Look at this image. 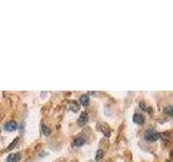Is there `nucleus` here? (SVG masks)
<instances>
[{"label": "nucleus", "instance_id": "3", "mask_svg": "<svg viewBox=\"0 0 173 162\" xmlns=\"http://www.w3.org/2000/svg\"><path fill=\"white\" fill-rule=\"evenodd\" d=\"M21 159V153H11L8 156L7 162H19Z\"/></svg>", "mask_w": 173, "mask_h": 162}, {"label": "nucleus", "instance_id": "9", "mask_svg": "<svg viewBox=\"0 0 173 162\" xmlns=\"http://www.w3.org/2000/svg\"><path fill=\"white\" fill-rule=\"evenodd\" d=\"M85 143V139L83 137H78L74 141V145L76 146V147H80V146H82Z\"/></svg>", "mask_w": 173, "mask_h": 162}, {"label": "nucleus", "instance_id": "12", "mask_svg": "<svg viewBox=\"0 0 173 162\" xmlns=\"http://www.w3.org/2000/svg\"><path fill=\"white\" fill-rule=\"evenodd\" d=\"M17 143H19V137H16V138H15V139H14V141L12 142V144H11V145H10L9 147L7 148V151H10V150H12V149H13V148H14L15 146H16V144H17Z\"/></svg>", "mask_w": 173, "mask_h": 162}, {"label": "nucleus", "instance_id": "4", "mask_svg": "<svg viewBox=\"0 0 173 162\" xmlns=\"http://www.w3.org/2000/svg\"><path fill=\"white\" fill-rule=\"evenodd\" d=\"M89 120V116H88V112H82V114H80V117H79V120H78V123L80 124V125H85L87 122H88Z\"/></svg>", "mask_w": 173, "mask_h": 162}, {"label": "nucleus", "instance_id": "1", "mask_svg": "<svg viewBox=\"0 0 173 162\" xmlns=\"http://www.w3.org/2000/svg\"><path fill=\"white\" fill-rule=\"evenodd\" d=\"M160 137V134L155 130H147L144 134V138L148 142H156Z\"/></svg>", "mask_w": 173, "mask_h": 162}, {"label": "nucleus", "instance_id": "13", "mask_svg": "<svg viewBox=\"0 0 173 162\" xmlns=\"http://www.w3.org/2000/svg\"><path fill=\"white\" fill-rule=\"evenodd\" d=\"M172 110H173L172 106H168V107L164 108V112H166V114H168L169 116H172V114H173Z\"/></svg>", "mask_w": 173, "mask_h": 162}, {"label": "nucleus", "instance_id": "5", "mask_svg": "<svg viewBox=\"0 0 173 162\" xmlns=\"http://www.w3.org/2000/svg\"><path fill=\"white\" fill-rule=\"evenodd\" d=\"M133 121H134V123L139 124V125H142V124H144L145 119H144V117H143L142 114H135L134 117H133Z\"/></svg>", "mask_w": 173, "mask_h": 162}, {"label": "nucleus", "instance_id": "7", "mask_svg": "<svg viewBox=\"0 0 173 162\" xmlns=\"http://www.w3.org/2000/svg\"><path fill=\"white\" fill-rule=\"evenodd\" d=\"M80 103L83 106H88L90 104V97L87 94H85V95H82L80 97Z\"/></svg>", "mask_w": 173, "mask_h": 162}, {"label": "nucleus", "instance_id": "11", "mask_svg": "<svg viewBox=\"0 0 173 162\" xmlns=\"http://www.w3.org/2000/svg\"><path fill=\"white\" fill-rule=\"evenodd\" d=\"M103 157H104V151L102 149H99L96 151V155H95V161H100Z\"/></svg>", "mask_w": 173, "mask_h": 162}, {"label": "nucleus", "instance_id": "10", "mask_svg": "<svg viewBox=\"0 0 173 162\" xmlns=\"http://www.w3.org/2000/svg\"><path fill=\"white\" fill-rule=\"evenodd\" d=\"M41 131H42V133L45 134V136H49V135H50V133H51L50 128H48V126L45 125V124H42V125H41Z\"/></svg>", "mask_w": 173, "mask_h": 162}, {"label": "nucleus", "instance_id": "2", "mask_svg": "<svg viewBox=\"0 0 173 162\" xmlns=\"http://www.w3.org/2000/svg\"><path fill=\"white\" fill-rule=\"evenodd\" d=\"M17 129V123L13 120H10L5 124V130L8 132H13Z\"/></svg>", "mask_w": 173, "mask_h": 162}, {"label": "nucleus", "instance_id": "8", "mask_svg": "<svg viewBox=\"0 0 173 162\" xmlns=\"http://www.w3.org/2000/svg\"><path fill=\"white\" fill-rule=\"evenodd\" d=\"M68 107H69V109L74 112H77L79 110V105H78V103H76V102H70L69 103Z\"/></svg>", "mask_w": 173, "mask_h": 162}, {"label": "nucleus", "instance_id": "6", "mask_svg": "<svg viewBox=\"0 0 173 162\" xmlns=\"http://www.w3.org/2000/svg\"><path fill=\"white\" fill-rule=\"evenodd\" d=\"M100 130L105 134L106 137H109L110 136V130H109L108 125L106 123H100Z\"/></svg>", "mask_w": 173, "mask_h": 162}]
</instances>
